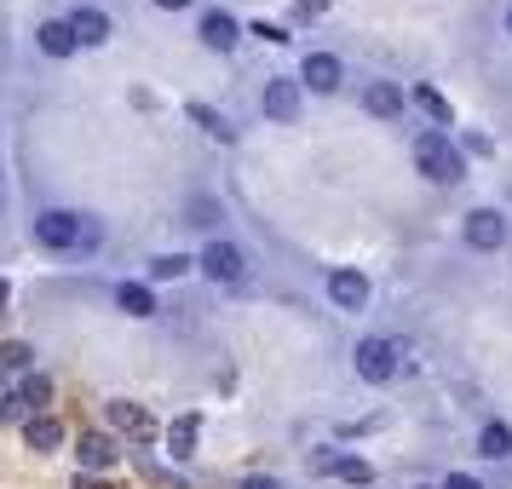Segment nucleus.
Wrapping results in <instances>:
<instances>
[{
  "mask_svg": "<svg viewBox=\"0 0 512 489\" xmlns=\"http://www.w3.org/2000/svg\"><path fill=\"white\" fill-rule=\"evenodd\" d=\"M98 219H87V213H64L52 208L35 219V242L41 248H52V254H75V248H98Z\"/></svg>",
  "mask_w": 512,
  "mask_h": 489,
  "instance_id": "f257e3e1",
  "label": "nucleus"
},
{
  "mask_svg": "<svg viewBox=\"0 0 512 489\" xmlns=\"http://www.w3.org/2000/svg\"><path fill=\"white\" fill-rule=\"evenodd\" d=\"M415 167L426 173V179H438V185H455L466 167H461V150L449 144V133L443 127H432V133H420L415 139Z\"/></svg>",
  "mask_w": 512,
  "mask_h": 489,
  "instance_id": "f03ea898",
  "label": "nucleus"
},
{
  "mask_svg": "<svg viewBox=\"0 0 512 489\" xmlns=\"http://www.w3.org/2000/svg\"><path fill=\"white\" fill-rule=\"evenodd\" d=\"M357 374H363L369 386L392 380V374H397V346H392V340H363V346H357Z\"/></svg>",
  "mask_w": 512,
  "mask_h": 489,
  "instance_id": "7ed1b4c3",
  "label": "nucleus"
},
{
  "mask_svg": "<svg viewBox=\"0 0 512 489\" xmlns=\"http://www.w3.org/2000/svg\"><path fill=\"white\" fill-rule=\"evenodd\" d=\"M196 265H202V271H208L213 282H242V271H248V259H242V248H231V242H208Z\"/></svg>",
  "mask_w": 512,
  "mask_h": 489,
  "instance_id": "20e7f679",
  "label": "nucleus"
},
{
  "mask_svg": "<svg viewBox=\"0 0 512 489\" xmlns=\"http://www.w3.org/2000/svg\"><path fill=\"white\" fill-rule=\"evenodd\" d=\"M466 242H472V248H501V242H507V219H501V213L495 208H472L466 213Z\"/></svg>",
  "mask_w": 512,
  "mask_h": 489,
  "instance_id": "39448f33",
  "label": "nucleus"
},
{
  "mask_svg": "<svg viewBox=\"0 0 512 489\" xmlns=\"http://www.w3.org/2000/svg\"><path fill=\"white\" fill-rule=\"evenodd\" d=\"M328 300L340 311H369V277L363 271H334L328 277Z\"/></svg>",
  "mask_w": 512,
  "mask_h": 489,
  "instance_id": "423d86ee",
  "label": "nucleus"
},
{
  "mask_svg": "<svg viewBox=\"0 0 512 489\" xmlns=\"http://www.w3.org/2000/svg\"><path fill=\"white\" fill-rule=\"evenodd\" d=\"M340 58H334V52H311V58H305L300 64V81L305 87H311V93H340Z\"/></svg>",
  "mask_w": 512,
  "mask_h": 489,
  "instance_id": "0eeeda50",
  "label": "nucleus"
},
{
  "mask_svg": "<svg viewBox=\"0 0 512 489\" xmlns=\"http://www.w3.org/2000/svg\"><path fill=\"white\" fill-rule=\"evenodd\" d=\"M363 110H369V116H380V121H397V116H403V87H397V81H369Z\"/></svg>",
  "mask_w": 512,
  "mask_h": 489,
  "instance_id": "6e6552de",
  "label": "nucleus"
},
{
  "mask_svg": "<svg viewBox=\"0 0 512 489\" xmlns=\"http://www.w3.org/2000/svg\"><path fill=\"white\" fill-rule=\"evenodd\" d=\"M35 41H41V52L47 58H70L81 41H75V29H70V18H47V24L35 29Z\"/></svg>",
  "mask_w": 512,
  "mask_h": 489,
  "instance_id": "1a4fd4ad",
  "label": "nucleus"
},
{
  "mask_svg": "<svg viewBox=\"0 0 512 489\" xmlns=\"http://www.w3.org/2000/svg\"><path fill=\"white\" fill-rule=\"evenodd\" d=\"M265 116L271 121L300 116V81H271V87H265Z\"/></svg>",
  "mask_w": 512,
  "mask_h": 489,
  "instance_id": "9d476101",
  "label": "nucleus"
},
{
  "mask_svg": "<svg viewBox=\"0 0 512 489\" xmlns=\"http://www.w3.org/2000/svg\"><path fill=\"white\" fill-rule=\"evenodd\" d=\"M70 29H75L81 47H104V41H110V18H104L98 6H81V12L70 18Z\"/></svg>",
  "mask_w": 512,
  "mask_h": 489,
  "instance_id": "9b49d317",
  "label": "nucleus"
},
{
  "mask_svg": "<svg viewBox=\"0 0 512 489\" xmlns=\"http://www.w3.org/2000/svg\"><path fill=\"white\" fill-rule=\"evenodd\" d=\"M202 41H208L213 52H231L236 41H242V29H236L231 12H208V18H202Z\"/></svg>",
  "mask_w": 512,
  "mask_h": 489,
  "instance_id": "f8f14e48",
  "label": "nucleus"
},
{
  "mask_svg": "<svg viewBox=\"0 0 512 489\" xmlns=\"http://www.w3.org/2000/svg\"><path fill=\"white\" fill-rule=\"evenodd\" d=\"M24 438H29V449H35V455H52V449L64 443V426H58L52 415H29L24 420Z\"/></svg>",
  "mask_w": 512,
  "mask_h": 489,
  "instance_id": "ddd939ff",
  "label": "nucleus"
},
{
  "mask_svg": "<svg viewBox=\"0 0 512 489\" xmlns=\"http://www.w3.org/2000/svg\"><path fill=\"white\" fill-rule=\"evenodd\" d=\"M110 420H116L121 432H133V438H150V432H156V420L144 415L139 403H127V397H116V403H110Z\"/></svg>",
  "mask_w": 512,
  "mask_h": 489,
  "instance_id": "4468645a",
  "label": "nucleus"
},
{
  "mask_svg": "<svg viewBox=\"0 0 512 489\" xmlns=\"http://www.w3.org/2000/svg\"><path fill=\"white\" fill-rule=\"evenodd\" d=\"M75 455H81V466H87V472H104V466H116V443L104 438V432H87Z\"/></svg>",
  "mask_w": 512,
  "mask_h": 489,
  "instance_id": "2eb2a0df",
  "label": "nucleus"
},
{
  "mask_svg": "<svg viewBox=\"0 0 512 489\" xmlns=\"http://www.w3.org/2000/svg\"><path fill=\"white\" fill-rule=\"evenodd\" d=\"M415 110H426V116L438 121V127H455V110H449V98H443L438 87H426V81H415Z\"/></svg>",
  "mask_w": 512,
  "mask_h": 489,
  "instance_id": "dca6fc26",
  "label": "nucleus"
},
{
  "mask_svg": "<svg viewBox=\"0 0 512 489\" xmlns=\"http://www.w3.org/2000/svg\"><path fill=\"white\" fill-rule=\"evenodd\" d=\"M196 432H202V420L196 415H179L167 426V449H173V461H185L190 449H196Z\"/></svg>",
  "mask_w": 512,
  "mask_h": 489,
  "instance_id": "f3484780",
  "label": "nucleus"
},
{
  "mask_svg": "<svg viewBox=\"0 0 512 489\" xmlns=\"http://www.w3.org/2000/svg\"><path fill=\"white\" fill-rule=\"evenodd\" d=\"M116 305L127 311V317H150V311H156V294H150L144 282H121V288H116Z\"/></svg>",
  "mask_w": 512,
  "mask_h": 489,
  "instance_id": "a211bd4d",
  "label": "nucleus"
},
{
  "mask_svg": "<svg viewBox=\"0 0 512 489\" xmlns=\"http://www.w3.org/2000/svg\"><path fill=\"white\" fill-rule=\"evenodd\" d=\"M478 455H489V461H507V455H512V426L489 420L484 432H478Z\"/></svg>",
  "mask_w": 512,
  "mask_h": 489,
  "instance_id": "6ab92c4d",
  "label": "nucleus"
},
{
  "mask_svg": "<svg viewBox=\"0 0 512 489\" xmlns=\"http://www.w3.org/2000/svg\"><path fill=\"white\" fill-rule=\"evenodd\" d=\"M328 472H334V478H346V484H374V466L363 461V455H334Z\"/></svg>",
  "mask_w": 512,
  "mask_h": 489,
  "instance_id": "aec40b11",
  "label": "nucleus"
},
{
  "mask_svg": "<svg viewBox=\"0 0 512 489\" xmlns=\"http://www.w3.org/2000/svg\"><path fill=\"white\" fill-rule=\"evenodd\" d=\"M185 110H190V121H196V127H208V133H213V139H219V144L231 139V121L219 116L213 104H185Z\"/></svg>",
  "mask_w": 512,
  "mask_h": 489,
  "instance_id": "412c9836",
  "label": "nucleus"
},
{
  "mask_svg": "<svg viewBox=\"0 0 512 489\" xmlns=\"http://www.w3.org/2000/svg\"><path fill=\"white\" fill-rule=\"evenodd\" d=\"M18 392H24V403H29V409H41V403L52 397V380H47V374H29V380L18 386Z\"/></svg>",
  "mask_w": 512,
  "mask_h": 489,
  "instance_id": "4be33fe9",
  "label": "nucleus"
},
{
  "mask_svg": "<svg viewBox=\"0 0 512 489\" xmlns=\"http://www.w3.org/2000/svg\"><path fill=\"white\" fill-rule=\"evenodd\" d=\"M185 271H190V259H185V254H162L156 265H150V277H156V282H167V277H185Z\"/></svg>",
  "mask_w": 512,
  "mask_h": 489,
  "instance_id": "5701e85b",
  "label": "nucleus"
},
{
  "mask_svg": "<svg viewBox=\"0 0 512 489\" xmlns=\"http://www.w3.org/2000/svg\"><path fill=\"white\" fill-rule=\"evenodd\" d=\"M29 357H35V351H29L24 340H6V346H0V369H29Z\"/></svg>",
  "mask_w": 512,
  "mask_h": 489,
  "instance_id": "b1692460",
  "label": "nucleus"
},
{
  "mask_svg": "<svg viewBox=\"0 0 512 489\" xmlns=\"http://www.w3.org/2000/svg\"><path fill=\"white\" fill-rule=\"evenodd\" d=\"M24 415H29L24 392H6V397H0V420H6V426H12V420H24Z\"/></svg>",
  "mask_w": 512,
  "mask_h": 489,
  "instance_id": "393cba45",
  "label": "nucleus"
},
{
  "mask_svg": "<svg viewBox=\"0 0 512 489\" xmlns=\"http://www.w3.org/2000/svg\"><path fill=\"white\" fill-rule=\"evenodd\" d=\"M254 35H259V41H271V47H282V41H288V29H277V24H254Z\"/></svg>",
  "mask_w": 512,
  "mask_h": 489,
  "instance_id": "a878e982",
  "label": "nucleus"
},
{
  "mask_svg": "<svg viewBox=\"0 0 512 489\" xmlns=\"http://www.w3.org/2000/svg\"><path fill=\"white\" fill-rule=\"evenodd\" d=\"M294 12H300V18H323L328 0H294Z\"/></svg>",
  "mask_w": 512,
  "mask_h": 489,
  "instance_id": "bb28decb",
  "label": "nucleus"
},
{
  "mask_svg": "<svg viewBox=\"0 0 512 489\" xmlns=\"http://www.w3.org/2000/svg\"><path fill=\"white\" fill-rule=\"evenodd\" d=\"M443 489H484V484H478L472 472H455V478H449V484H443Z\"/></svg>",
  "mask_w": 512,
  "mask_h": 489,
  "instance_id": "cd10ccee",
  "label": "nucleus"
},
{
  "mask_svg": "<svg viewBox=\"0 0 512 489\" xmlns=\"http://www.w3.org/2000/svg\"><path fill=\"white\" fill-rule=\"evenodd\" d=\"M242 489H282V484H277V478H248Z\"/></svg>",
  "mask_w": 512,
  "mask_h": 489,
  "instance_id": "c85d7f7f",
  "label": "nucleus"
},
{
  "mask_svg": "<svg viewBox=\"0 0 512 489\" xmlns=\"http://www.w3.org/2000/svg\"><path fill=\"white\" fill-rule=\"evenodd\" d=\"M75 489H110V484H98V478H75Z\"/></svg>",
  "mask_w": 512,
  "mask_h": 489,
  "instance_id": "c756f323",
  "label": "nucleus"
},
{
  "mask_svg": "<svg viewBox=\"0 0 512 489\" xmlns=\"http://www.w3.org/2000/svg\"><path fill=\"white\" fill-rule=\"evenodd\" d=\"M156 6H162V12H179V6H190V0H156Z\"/></svg>",
  "mask_w": 512,
  "mask_h": 489,
  "instance_id": "7c9ffc66",
  "label": "nucleus"
},
{
  "mask_svg": "<svg viewBox=\"0 0 512 489\" xmlns=\"http://www.w3.org/2000/svg\"><path fill=\"white\" fill-rule=\"evenodd\" d=\"M0 305H6V282H0Z\"/></svg>",
  "mask_w": 512,
  "mask_h": 489,
  "instance_id": "2f4dec72",
  "label": "nucleus"
},
{
  "mask_svg": "<svg viewBox=\"0 0 512 489\" xmlns=\"http://www.w3.org/2000/svg\"><path fill=\"white\" fill-rule=\"evenodd\" d=\"M507 35H512V12H507Z\"/></svg>",
  "mask_w": 512,
  "mask_h": 489,
  "instance_id": "473e14b6",
  "label": "nucleus"
}]
</instances>
